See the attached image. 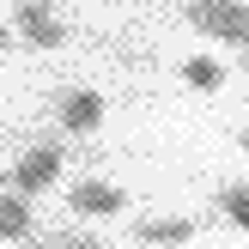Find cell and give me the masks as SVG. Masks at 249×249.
<instances>
[{"instance_id":"2","label":"cell","mask_w":249,"mask_h":249,"mask_svg":"<svg viewBox=\"0 0 249 249\" xmlns=\"http://www.w3.org/2000/svg\"><path fill=\"white\" fill-rule=\"evenodd\" d=\"M61 164H67V152H61L55 140H36V146H24V158L6 170V182H12L18 195H31V201H36V195H49V189H55Z\"/></svg>"},{"instance_id":"6","label":"cell","mask_w":249,"mask_h":249,"mask_svg":"<svg viewBox=\"0 0 249 249\" xmlns=\"http://www.w3.org/2000/svg\"><path fill=\"white\" fill-rule=\"evenodd\" d=\"M195 219H140V225H134V237H140L146 249H177V243H189L195 237Z\"/></svg>"},{"instance_id":"12","label":"cell","mask_w":249,"mask_h":249,"mask_svg":"<svg viewBox=\"0 0 249 249\" xmlns=\"http://www.w3.org/2000/svg\"><path fill=\"white\" fill-rule=\"evenodd\" d=\"M18 249H55V243H31V237H24V243H18Z\"/></svg>"},{"instance_id":"1","label":"cell","mask_w":249,"mask_h":249,"mask_svg":"<svg viewBox=\"0 0 249 249\" xmlns=\"http://www.w3.org/2000/svg\"><path fill=\"white\" fill-rule=\"evenodd\" d=\"M182 18L213 43H231L249 55V6L243 0H182Z\"/></svg>"},{"instance_id":"10","label":"cell","mask_w":249,"mask_h":249,"mask_svg":"<svg viewBox=\"0 0 249 249\" xmlns=\"http://www.w3.org/2000/svg\"><path fill=\"white\" fill-rule=\"evenodd\" d=\"M49 243H55V249H109V243L85 237V231H49Z\"/></svg>"},{"instance_id":"5","label":"cell","mask_w":249,"mask_h":249,"mask_svg":"<svg viewBox=\"0 0 249 249\" xmlns=\"http://www.w3.org/2000/svg\"><path fill=\"white\" fill-rule=\"evenodd\" d=\"M67 207L79 219H109V213H122V207H128V195L116 189V182H104V177H85L79 189L67 195Z\"/></svg>"},{"instance_id":"8","label":"cell","mask_w":249,"mask_h":249,"mask_svg":"<svg viewBox=\"0 0 249 249\" xmlns=\"http://www.w3.org/2000/svg\"><path fill=\"white\" fill-rule=\"evenodd\" d=\"M182 85H195V91H219V85H225V67H219L213 55H189V61H182Z\"/></svg>"},{"instance_id":"13","label":"cell","mask_w":249,"mask_h":249,"mask_svg":"<svg viewBox=\"0 0 249 249\" xmlns=\"http://www.w3.org/2000/svg\"><path fill=\"white\" fill-rule=\"evenodd\" d=\"M237 146H243V152H249V128H243V134H237Z\"/></svg>"},{"instance_id":"4","label":"cell","mask_w":249,"mask_h":249,"mask_svg":"<svg viewBox=\"0 0 249 249\" xmlns=\"http://www.w3.org/2000/svg\"><path fill=\"white\" fill-rule=\"evenodd\" d=\"M55 116L67 134H97L104 128V97L91 91V85H67V91L55 97Z\"/></svg>"},{"instance_id":"7","label":"cell","mask_w":249,"mask_h":249,"mask_svg":"<svg viewBox=\"0 0 249 249\" xmlns=\"http://www.w3.org/2000/svg\"><path fill=\"white\" fill-rule=\"evenodd\" d=\"M31 237V195L0 189V243H24Z\"/></svg>"},{"instance_id":"9","label":"cell","mask_w":249,"mask_h":249,"mask_svg":"<svg viewBox=\"0 0 249 249\" xmlns=\"http://www.w3.org/2000/svg\"><path fill=\"white\" fill-rule=\"evenodd\" d=\"M213 201H219V213H225L231 225H237L243 237H249V182H225V189H219Z\"/></svg>"},{"instance_id":"14","label":"cell","mask_w":249,"mask_h":249,"mask_svg":"<svg viewBox=\"0 0 249 249\" xmlns=\"http://www.w3.org/2000/svg\"><path fill=\"white\" fill-rule=\"evenodd\" d=\"M0 189H12V182H6V170H0Z\"/></svg>"},{"instance_id":"11","label":"cell","mask_w":249,"mask_h":249,"mask_svg":"<svg viewBox=\"0 0 249 249\" xmlns=\"http://www.w3.org/2000/svg\"><path fill=\"white\" fill-rule=\"evenodd\" d=\"M12 36H18V31H12V24H0V55L12 49Z\"/></svg>"},{"instance_id":"3","label":"cell","mask_w":249,"mask_h":249,"mask_svg":"<svg viewBox=\"0 0 249 249\" xmlns=\"http://www.w3.org/2000/svg\"><path fill=\"white\" fill-rule=\"evenodd\" d=\"M12 31L31 49H61L67 43V24H61V12L49 6V0H18V6H12Z\"/></svg>"}]
</instances>
